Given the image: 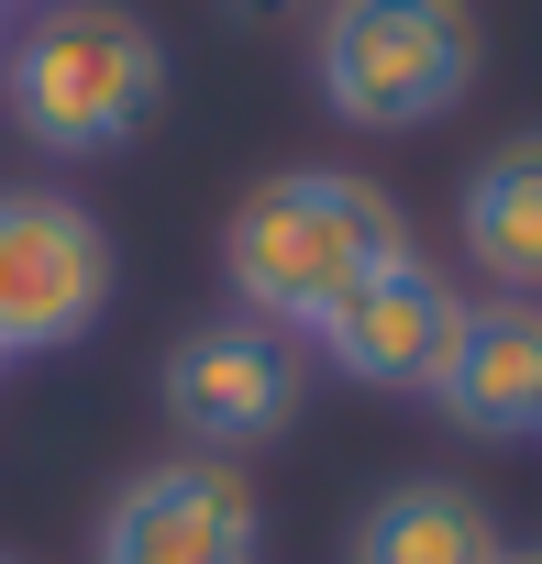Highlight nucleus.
I'll return each instance as SVG.
<instances>
[{"instance_id": "nucleus-1", "label": "nucleus", "mask_w": 542, "mask_h": 564, "mask_svg": "<svg viewBox=\"0 0 542 564\" xmlns=\"http://www.w3.org/2000/svg\"><path fill=\"white\" fill-rule=\"evenodd\" d=\"M399 254H421V232H410V210L377 177H355V166H278L221 221V289L265 333H322Z\"/></svg>"}, {"instance_id": "nucleus-2", "label": "nucleus", "mask_w": 542, "mask_h": 564, "mask_svg": "<svg viewBox=\"0 0 542 564\" xmlns=\"http://www.w3.org/2000/svg\"><path fill=\"white\" fill-rule=\"evenodd\" d=\"M0 111L56 166L122 155L166 111V45L122 0H45L23 12V34H0Z\"/></svg>"}, {"instance_id": "nucleus-3", "label": "nucleus", "mask_w": 542, "mask_h": 564, "mask_svg": "<svg viewBox=\"0 0 542 564\" xmlns=\"http://www.w3.org/2000/svg\"><path fill=\"white\" fill-rule=\"evenodd\" d=\"M476 0H322L311 89L355 133H421L476 89Z\"/></svg>"}, {"instance_id": "nucleus-4", "label": "nucleus", "mask_w": 542, "mask_h": 564, "mask_svg": "<svg viewBox=\"0 0 542 564\" xmlns=\"http://www.w3.org/2000/svg\"><path fill=\"white\" fill-rule=\"evenodd\" d=\"M111 232L67 188H0V366H45L111 311Z\"/></svg>"}, {"instance_id": "nucleus-5", "label": "nucleus", "mask_w": 542, "mask_h": 564, "mask_svg": "<svg viewBox=\"0 0 542 564\" xmlns=\"http://www.w3.org/2000/svg\"><path fill=\"white\" fill-rule=\"evenodd\" d=\"M155 399H166V421H177L188 454L232 465V454L278 443L300 421V344L265 333V322H243V311H221V322H199V333L166 344Z\"/></svg>"}, {"instance_id": "nucleus-6", "label": "nucleus", "mask_w": 542, "mask_h": 564, "mask_svg": "<svg viewBox=\"0 0 542 564\" xmlns=\"http://www.w3.org/2000/svg\"><path fill=\"white\" fill-rule=\"evenodd\" d=\"M89 564H265V498L210 454L133 465L100 498Z\"/></svg>"}, {"instance_id": "nucleus-7", "label": "nucleus", "mask_w": 542, "mask_h": 564, "mask_svg": "<svg viewBox=\"0 0 542 564\" xmlns=\"http://www.w3.org/2000/svg\"><path fill=\"white\" fill-rule=\"evenodd\" d=\"M454 322H465V289L432 265V254H399L388 276H366V289L311 333L355 388H388V399H421L432 388V366H443V344H454Z\"/></svg>"}, {"instance_id": "nucleus-8", "label": "nucleus", "mask_w": 542, "mask_h": 564, "mask_svg": "<svg viewBox=\"0 0 542 564\" xmlns=\"http://www.w3.org/2000/svg\"><path fill=\"white\" fill-rule=\"evenodd\" d=\"M421 399L465 443H542V300H465Z\"/></svg>"}, {"instance_id": "nucleus-9", "label": "nucleus", "mask_w": 542, "mask_h": 564, "mask_svg": "<svg viewBox=\"0 0 542 564\" xmlns=\"http://www.w3.org/2000/svg\"><path fill=\"white\" fill-rule=\"evenodd\" d=\"M454 232H465V265L498 300H542V133H509L465 166Z\"/></svg>"}, {"instance_id": "nucleus-10", "label": "nucleus", "mask_w": 542, "mask_h": 564, "mask_svg": "<svg viewBox=\"0 0 542 564\" xmlns=\"http://www.w3.org/2000/svg\"><path fill=\"white\" fill-rule=\"evenodd\" d=\"M498 520L465 476H399L355 509L344 531V564H498Z\"/></svg>"}, {"instance_id": "nucleus-11", "label": "nucleus", "mask_w": 542, "mask_h": 564, "mask_svg": "<svg viewBox=\"0 0 542 564\" xmlns=\"http://www.w3.org/2000/svg\"><path fill=\"white\" fill-rule=\"evenodd\" d=\"M12 12H45V0H0V23H12Z\"/></svg>"}, {"instance_id": "nucleus-12", "label": "nucleus", "mask_w": 542, "mask_h": 564, "mask_svg": "<svg viewBox=\"0 0 542 564\" xmlns=\"http://www.w3.org/2000/svg\"><path fill=\"white\" fill-rule=\"evenodd\" d=\"M243 12H289V0H243Z\"/></svg>"}, {"instance_id": "nucleus-13", "label": "nucleus", "mask_w": 542, "mask_h": 564, "mask_svg": "<svg viewBox=\"0 0 542 564\" xmlns=\"http://www.w3.org/2000/svg\"><path fill=\"white\" fill-rule=\"evenodd\" d=\"M498 564H542V553H498Z\"/></svg>"}, {"instance_id": "nucleus-14", "label": "nucleus", "mask_w": 542, "mask_h": 564, "mask_svg": "<svg viewBox=\"0 0 542 564\" xmlns=\"http://www.w3.org/2000/svg\"><path fill=\"white\" fill-rule=\"evenodd\" d=\"M0 564H23V553H0Z\"/></svg>"}]
</instances>
